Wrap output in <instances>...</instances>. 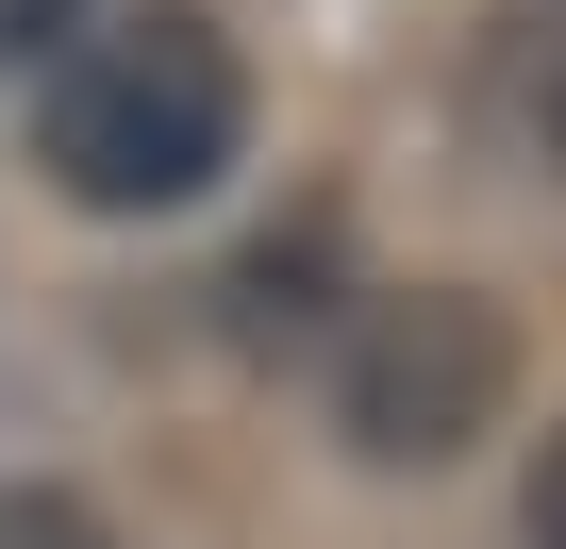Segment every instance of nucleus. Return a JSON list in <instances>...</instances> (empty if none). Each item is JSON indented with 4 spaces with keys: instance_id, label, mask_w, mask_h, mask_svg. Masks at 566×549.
Returning a JSON list of instances; mask_svg holds the SVG:
<instances>
[{
    "instance_id": "nucleus-1",
    "label": "nucleus",
    "mask_w": 566,
    "mask_h": 549,
    "mask_svg": "<svg viewBox=\"0 0 566 549\" xmlns=\"http://www.w3.org/2000/svg\"><path fill=\"white\" fill-rule=\"evenodd\" d=\"M233 150H250V67H233V34L200 0L101 18L51 67V101H34V167L84 217H184V200L233 183Z\"/></svg>"
},
{
    "instance_id": "nucleus-2",
    "label": "nucleus",
    "mask_w": 566,
    "mask_h": 549,
    "mask_svg": "<svg viewBox=\"0 0 566 549\" xmlns=\"http://www.w3.org/2000/svg\"><path fill=\"white\" fill-rule=\"evenodd\" d=\"M516 416V317L483 284H384L334 350V433L367 466H467Z\"/></svg>"
},
{
    "instance_id": "nucleus-3",
    "label": "nucleus",
    "mask_w": 566,
    "mask_h": 549,
    "mask_svg": "<svg viewBox=\"0 0 566 549\" xmlns=\"http://www.w3.org/2000/svg\"><path fill=\"white\" fill-rule=\"evenodd\" d=\"M0 549H117V532H101L67 483H0Z\"/></svg>"
},
{
    "instance_id": "nucleus-4",
    "label": "nucleus",
    "mask_w": 566,
    "mask_h": 549,
    "mask_svg": "<svg viewBox=\"0 0 566 549\" xmlns=\"http://www.w3.org/2000/svg\"><path fill=\"white\" fill-rule=\"evenodd\" d=\"M516 532H533V549H566V416L533 433V483H516Z\"/></svg>"
},
{
    "instance_id": "nucleus-5",
    "label": "nucleus",
    "mask_w": 566,
    "mask_h": 549,
    "mask_svg": "<svg viewBox=\"0 0 566 549\" xmlns=\"http://www.w3.org/2000/svg\"><path fill=\"white\" fill-rule=\"evenodd\" d=\"M533 117H549V150H566V34H549V84H533Z\"/></svg>"
}]
</instances>
